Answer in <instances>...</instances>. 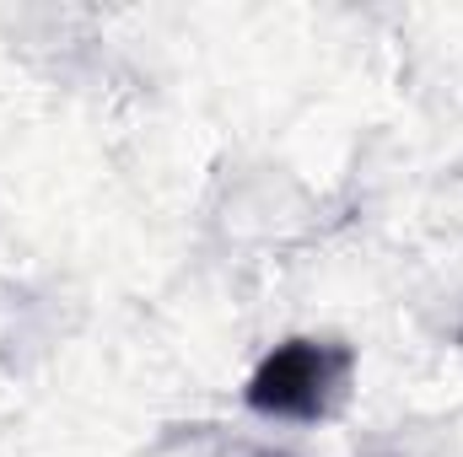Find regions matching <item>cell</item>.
I'll list each match as a JSON object with an SVG mask.
<instances>
[{
	"mask_svg": "<svg viewBox=\"0 0 463 457\" xmlns=\"http://www.w3.org/2000/svg\"><path fill=\"white\" fill-rule=\"evenodd\" d=\"M253 457H286V452H253Z\"/></svg>",
	"mask_w": 463,
	"mask_h": 457,
	"instance_id": "7a4b0ae2",
	"label": "cell"
},
{
	"mask_svg": "<svg viewBox=\"0 0 463 457\" xmlns=\"http://www.w3.org/2000/svg\"><path fill=\"white\" fill-rule=\"evenodd\" d=\"M350 371H355L350 344L286 340L253 366L242 398L264 420H329L350 393Z\"/></svg>",
	"mask_w": 463,
	"mask_h": 457,
	"instance_id": "6da1fadb",
	"label": "cell"
}]
</instances>
